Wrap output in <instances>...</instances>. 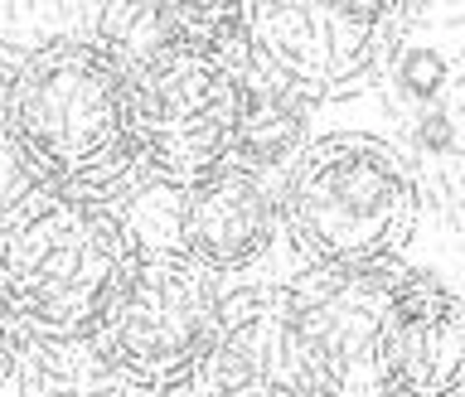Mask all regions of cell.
Instances as JSON below:
<instances>
[{"instance_id": "cell-3", "label": "cell", "mask_w": 465, "mask_h": 397, "mask_svg": "<svg viewBox=\"0 0 465 397\" xmlns=\"http://www.w3.org/2000/svg\"><path fill=\"white\" fill-rule=\"evenodd\" d=\"M282 223L305 267H383L417 228L412 165L383 136L330 131L286 170Z\"/></svg>"}, {"instance_id": "cell-9", "label": "cell", "mask_w": 465, "mask_h": 397, "mask_svg": "<svg viewBox=\"0 0 465 397\" xmlns=\"http://www.w3.org/2000/svg\"><path fill=\"white\" fill-rule=\"evenodd\" d=\"M282 223V194L262 170L238 160L218 165L189 189H180V253L203 262L209 272H242L267 257Z\"/></svg>"}, {"instance_id": "cell-1", "label": "cell", "mask_w": 465, "mask_h": 397, "mask_svg": "<svg viewBox=\"0 0 465 397\" xmlns=\"http://www.w3.org/2000/svg\"><path fill=\"white\" fill-rule=\"evenodd\" d=\"M141 243L102 199L29 184L0 218V305L39 340H93Z\"/></svg>"}, {"instance_id": "cell-12", "label": "cell", "mask_w": 465, "mask_h": 397, "mask_svg": "<svg viewBox=\"0 0 465 397\" xmlns=\"http://www.w3.org/2000/svg\"><path fill=\"white\" fill-rule=\"evenodd\" d=\"M398 83L412 97H436L446 87V58L436 49H407L398 54Z\"/></svg>"}, {"instance_id": "cell-6", "label": "cell", "mask_w": 465, "mask_h": 397, "mask_svg": "<svg viewBox=\"0 0 465 397\" xmlns=\"http://www.w3.org/2000/svg\"><path fill=\"white\" fill-rule=\"evenodd\" d=\"M402 262L383 267H301L286 282L305 354L325 397H392L383 325L407 282Z\"/></svg>"}, {"instance_id": "cell-2", "label": "cell", "mask_w": 465, "mask_h": 397, "mask_svg": "<svg viewBox=\"0 0 465 397\" xmlns=\"http://www.w3.org/2000/svg\"><path fill=\"white\" fill-rule=\"evenodd\" d=\"M5 136L39 184L102 199L136 170L126 68L97 39L39 44L5 93Z\"/></svg>"}, {"instance_id": "cell-13", "label": "cell", "mask_w": 465, "mask_h": 397, "mask_svg": "<svg viewBox=\"0 0 465 397\" xmlns=\"http://www.w3.org/2000/svg\"><path fill=\"white\" fill-rule=\"evenodd\" d=\"M15 354H20V325H15L10 311L0 305V383L10 378V369H15Z\"/></svg>"}, {"instance_id": "cell-8", "label": "cell", "mask_w": 465, "mask_h": 397, "mask_svg": "<svg viewBox=\"0 0 465 397\" xmlns=\"http://www.w3.org/2000/svg\"><path fill=\"white\" fill-rule=\"evenodd\" d=\"M203 397H325L286 286H238L223 296L218 344L203 363Z\"/></svg>"}, {"instance_id": "cell-5", "label": "cell", "mask_w": 465, "mask_h": 397, "mask_svg": "<svg viewBox=\"0 0 465 397\" xmlns=\"http://www.w3.org/2000/svg\"><path fill=\"white\" fill-rule=\"evenodd\" d=\"M126 87L141 170L189 189L232 160L242 126V83L209 49L189 44L184 35L160 44L126 68Z\"/></svg>"}, {"instance_id": "cell-4", "label": "cell", "mask_w": 465, "mask_h": 397, "mask_svg": "<svg viewBox=\"0 0 465 397\" xmlns=\"http://www.w3.org/2000/svg\"><path fill=\"white\" fill-rule=\"evenodd\" d=\"M218 325H223L218 276L180 247H141L93 340L131 388L160 392L189 388L203 373L218 344Z\"/></svg>"}, {"instance_id": "cell-10", "label": "cell", "mask_w": 465, "mask_h": 397, "mask_svg": "<svg viewBox=\"0 0 465 397\" xmlns=\"http://www.w3.org/2000/svg\"><path fill=\"white\" fill-rule=\"evenodd\" d=\"M392 397H465V301L427 272H407L383 325Z\"/></svg>"}, {"instance_id": "cell-11", "label": "cell", "mask_w": 465, "mask_h": 397, "mask_svg": "<svg viewBox=\"0 0 465 397\" xmlns=\"http://www.w3.org/2000/svg\"><path fill=\"white\" fill-rule=\"evenodd\" d=\"M242 83V126H238V145L232 160L247 170H291L301 160L305 126H311V102L296 83H286L262 54H252V64L238 68Z\"/></svg>"}, {"instance_id": "cell-7", "label": "cell", "mask_w": 465, "mask_h": 397, "mask_svg": "<svg viewBox=\"0 0 465 397\" xmlns=\"http://www.w3.org/2000/svg\"><path fill=\"white\" fill-rule=\"evenodd\" d=\"M398 5H252V44L305 97H344L388 58Z\"/></svg>"}]
</instances>
